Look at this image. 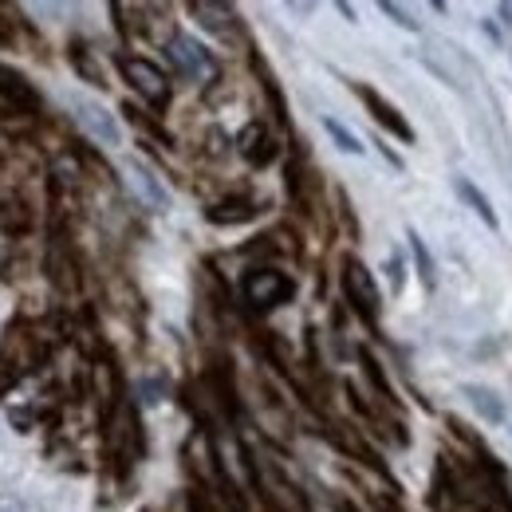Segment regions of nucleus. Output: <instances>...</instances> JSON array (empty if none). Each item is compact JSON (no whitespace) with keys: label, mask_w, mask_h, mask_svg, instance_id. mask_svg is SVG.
Wrapping results in <instances>:
<instances>
[{"label":"nucleus","mask_w":512,"mask_h":512,"mask_svg":"<svg viewBox=\"0 0 512 512\" xmlns=\"http://www.w3.org/2000/svg\"><path fill=\"white\" fill-rule=\"evenodd\" d=\"M339 512H359V509H355L351 501H339Z\"/></svg>","instance_id":"a211bd4d"},{"label":"nucleus","mask_w":512,"mask_h":512,"mask_svg":"<svg viewBox=\"0 0 512 512\" xmlns=\"http://www.w3.org/2000/svg\"><path fill=\"white\" fill-rule=\"evenodd\" d=\"M359 359H363V371H367V379L379 386V394H383V398H390V386H386V379H383V367L371 359V351H363Z\"/></svg>","instance_id":"2eb2a0df"},{"label":"nucleus","mask_w":512,"mask_h":512,"mask_svg":"<svg viewBox=\"0 0 512 512\" xmlns=\"http://www.w3.org/2000/svg\"><path fill=\"white\" fill-rule=\"evenodd\" d=\"M355 95H359V99L367 103V111L375 115V123H383V127L390 130L394 138H402V142H414V127H410V123H406V119L398 115V107H394V103H386L379 91H371V87L355 83Z\"/></svg>","instance_id":"423d86ee"},{"label":"nucleus","mask_w":512,"mask_h":512,"mask_svg":"<svg viewBox=\"0 0 512 512\" xmlns=\"http://www.w3.org/2000/svg\"><path fill=\"white\" fill-rule=\"evenodd\" d=\"M71 111H75V123L87 130L95 142L103 146H119L123 142V130H119V119L103 107V103H91V99H71Z\"/></svg>","instance_id":"20e7f679"},{"label":"nucleus","mask_w":512,"mask_h":512,"mask_svg":"<svg viewBox=\"0 0 512 512\" xmlns=\"http://www.w3.org/2000/svg\"><path fill=\"white\" fill-rule=\"evenodd\" d=\"M323 130H327V134L339 142V150H343V154H363V142H359L351 130L343 127V123H335V119H323Z\"/></svg>","instance_id":"ddd939ff"},{"label":"nucleus","mask_w":512,"mask_h":512,"mask_svg":"<svg viewBox=\"0 0 512 512\" xmlns=\"http://www.w3.org/2000/svg\"><path fill=\"white\" fill-rule=\"evenodd\" d=\"M237 146H241V154H245L253 166H264V162L276 158V142H272V134L264 130V123H249V127L241 130Z\"/></svg>","instance_id":"6e6552de"},{"label":"nucleus","mask_w":512,"mask_h":512,"mask_svg":"<svg viewBox=\"0 0 512 512\" xmlns=\"http://www.w3.org/2000/svg\"><path fill=\"white\" fill-rule=\"evenodd\" d=\"M170 60H174V67L182 71V75H190V79H209L213 71H217V64H213V56L193 40V36H186V32H178V36H170Z\"/></svg>","instance_id":"39448f33"},{"label":"nucleus","mask_w":512,"mask_h":512,"mask_svg":"<svg viewBox=\"0 0 512 512\" xmlns=\"http://www.w3.org/2000/svg\"><path fill=\"white\" fill-rule=\"evenodd\" d=\"M241 296L253 312H272V308H280L296 296V284H292V276H284L276 268H253L241 280Z\"/></svg>","instance_id":"f257e3e1"},{"label":"nucleus","mask_w":512,"mask_h":512,"mask_svg":"<svg viewBox=\"0 0 512 512\" xmlns=\"http://www.w3.org/2000/svg\"><path fill=\"white\" fill-rule=\"evenodd\" d=\"M119 71H123V79H127L130 87H134L154 111H162V107L170 103V79H166V71L158 64H150V60H142V56H123V60H119Z\"/></svg>","instance_id":"f03ea898"},{"label":"nucleus","mask_w":512,"mask_h":512,"mask_svg":"<svg viewBox=\"0 0 512 512\" xmlns=\"http://www.w3.org/2000/svg\"><path fill=\"white\" fill-rule=\"evenodd\" d=\"M127 174H130V186H134V193H138V201H142V205H150L154 213H166V209H170V193H166V186L154 178V170H150V166L130 162Z\"/></svg>","instance_id":"0eeeda50"},{"label":"nucleus","mask_w":512,"mask_h":512,"mask_svg":"<svg viewBox=\"0 0 512 512\" xmlns=\"http://www.w3.org/2000/svg\"><path fill=\"white\" fill-rule=\"evenodd\" d=\"M453 190H457V197H461V201H465V205H469V209H473V213H477V217H481L489 229H501V217H497L493 201L477 190L469 178H453Z\"/></svg>","instance_id":"1a4fd4ad"},{"label":"nucleus","mask_w":512,"mask_h":512,"mask_svg":"<svg viewBox=\"0 0 512 512\" xmlns=\"http://www.w3.org/2000/svg\"><path fill=\"white\" fill-rule=\"evenodd\" d=\"M0 512H28V509H24V501H20V497L0 493Z\"/></svg>","instance_id":"f3484780"},{"label":"nucleus","mask_w":512,"mask_h":512,"mask_svg":"<svg viewBox=\"0 0 512 512\" xmlns=\"http://www.w3.org/2000/svg\"><path fill=\"white\" fill-rule=\"evenodd\" d=\"M343 292H347V304H355V312H363L367 320H379L383 300H379L375 276H371V268H367L363 260H355V256L343 260Z\"/></svg>","instance_id":"7ed1b4c3"},{"label":"nucleus","mask_w":512,"mask_h":512,"mask_svg":"<svg viewBox=\"0 0 512 512\" xmlns=\"http://www.w3.org/2000/svg\"><path fill=\"white\" fill-rule=\"evenodd\" d=\"M0 95L12 99V103H20V107H36V103H40L36 87H32L20 71H12V67H4V64H0Z\"/></svg>","instance_id":"9d476101"},{"label":"nucleus","mask_w":512,"mask_h":512,"mask_svg":"<svg viewBox=\"0 0 512 512\" xmlns=\"http://www.w3.org/2000/svg\"><path fill=\"white\" fill-rule=\"evenodd\" d=\"M205 217H209L213 225H241V221H253L256 209L249 201H221V205H213Z\"/></svg>","instance_id":"f8f14e48"},{"label":"nucleus","mask_w":512,"mask_h":512,"mask_svg":"<svg viewBox=\"0 0 512 512\" xmlns=\"http://www.w3.org/2000/svg\"><path fill=\"white\" fill-rule=\"evenodd\" d=\"M410 249H414V256H418V268H422V280L434 288V260H430V253H426V241L418 237V233H410Z\"/></svg>","instance_id":"4468645a"},{"label":"nucleus","mask_w":512,"mask_h":512,"mask_svg":"<svg viewBox=\"0 0 512 512\" xmlns=\"http://www.w3.org/2000/svg\"><path fill=\"white\" fill-rule=\"evenodd\" d=\"M465 398H469V406H473L485 422H505V402L497 398V390L477 386V383H465Z\"/></svg>","instance_id":"9b49d317"},{"label":"nucleus","mask_w":512,"mask_h":512,"mask_svg":"<svg viewBox=\"0 0 512 512\" xmlns=\"http://www.w3.org/2000/svg\"><path fill=\"white\" fill-rule=\"evenodd\" d=\"M383 12H386V16H394V24H402L406 32H418V20H414V16L406 12V8H398V4H390V0H386Z\"/></svg>","instance_id":"dca6fc26"}]
</instances>
